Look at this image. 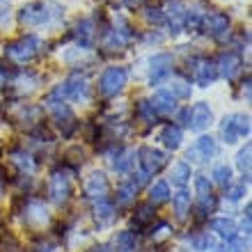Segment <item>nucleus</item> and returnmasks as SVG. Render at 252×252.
I'll return each mask as SVG.
<instances>
[{
    "instance_id": "32",
    "label": "nucleus",
    "mask_w": 252,
    "mask_h": 252,
    "mask_svg": "<svg viewBox=\"0 0 252 252\" xmlns=\"http://www.w3.org/2000/svg\"><path fill=\"white\" fill-rule=\"evenodd\" d=\"M12 160L21 167V170H23V172H28V174H32V172H34V160H32V156H30V154L16 152V154L12 156Z\"/></svg>"
},
{
    "instance_id": "22",
    "label": "nucleus",
    "mask_w": 252,
    "mask_h": 252,
    "mask_svg": "<svg viewBox=\"0 0 252 252\" xmlns=\"http://www.w3.org/2000/svg\"><path fill=\"white\" fill-rule=\"evenodd\" d=\"M94 218H96L99 225H110L115 220V204L108 202V199H99L94 204Z\"/></svg>"
},
{
    "instance_id": "36",
    "label": "nucleus",
    "mask_w": 252,
    "mask_h": 252,
    "mask_svg": "<svg viewBox=\"0 0 252 252\" xmlns=\"http://www.w3.org/2000/svg\"><path fill=\"white\" fill-rule=\"evenodd\" d=\"M243 192H246V184H239V186H227L225 188V197L229 202H239L243 197Z\"/></svg>"
},
{
    "instance_id": "25",
    "label": "nucleus",
    "mask_w": 252,
    "mask_h": 252,
    "mask_svg": "<svg viewBox=\"0 0 252 252\" xmlns=\"http://www.w3.org/2000/svg\"><path fill=\"white\" fill-rule=\"evenodd\" d=\"M133 163H135V152L124 149V152H117V156H115V160H113V167L117 172L126 174L133 170Z\"/></svg>"
},
{
    "instance_id": "18",
    "label": "nucleus",
    "mask_w": 252,
    "mask_h": 252,
    "mask_svg": "<svg viewBox=\"0 0 252 252\" xmlns=\"http://www.w3.org/2000/svg\"><path fill=\"white\" fill-rule=\"evenodd\" d=\"M158 140L167 147V149H172V152H174V149H179V147H181L184 133H181V128H179L177 124H165L163 128H160Z\"/></svg>"
},
{
    "instance_id": "12",
    "label": "nucleus",
    "mask_w": 252,
    "mask_h": 252,
    "mask_svg": "<svg viewBox=\"0 0 252 252\" xmlns=\"http://www.w3.org/2000/svg\"><path fill=\"white\" fill-rule=\"evenodd\" d=\"M218 152V147H216V140L211 135H199L195 140V145L188 149V158L190 160H197V163H206V160H211Z\"/></svg>"
},
{
    "instance_id": "23",
    "label": "nucleus",
    "mask_w": 252,
    "mask_h": 252,
    "mask_svg": "<svg viewBox=\"0 0 252 252\" xmlns=\"http://www.w3.org/2000/svg\"><path fill=\"white\" fill-rule=\"evenodd\" d=\"M172 209H174V216L179 220H184L190 213V195L186 190H179L172 197Z\"/></svg>"
},
{
    "instance_id": "3",
    "label": "nucleus",
    "mask_w": 252,
    "mask_h": 252,
    "mask_svg": "<svg viewBox=\"0 0 252 252\" xmlns=\"http://www.w3.org/2000/svg\"><path fill=\"white\" fill-rule=\"evenodd\" d=\"M126 80H128V71L124 66H108L99 78V92L103 96H117L124 90Z\"/></svg>"
},
{
    "instance_id": "11",
    "label": "nucleus",
    "mask_w": 252,
    "mask_h": 252,
    "mask_svg": "<svg viewBox=\"0 0 252 252\" xmlns=\"http://www.w3.org/2000/svg\"><path fill=\"white\" fill-rule=\"evenodd\" d=\"M60 92L64 99H71V101H80L85 99L87 92H90V85H87V78L80 76V73H71L69 78L64 80L60 85Z\"/></svg>"
},
{
    "instance_id": "7",
    "label": "nucleus",
    "mask_w": 252,
    "mask_h": 252,
    "mask_svg": "<svg viewBox=\"0 0 252 252\" xmlns=\"http://www.w3.org/2000/svg\"><path fill=\"white\" fill-rule=\"evenodd\" d=\"M188 66H190L192 80H195L199 87H209L213 80L218 78V71H216V62H211V60H202V58H195V60L188 62Z\"/></svg>"
},
{
    "instance_id": "6",
    "label": "nucleus",
    "mask_w": 252,
    "mask_h": 252,
    "mask_svg": "<svg viewBox=\"0 0 252 252\" xmlns=\"http://www.w3.org/2000/svg\"><path fill=\"white\" fill-rule=\"evenodd\" d=\"M199 30L213 39H222L227 32H229V16L222 12H209L202 16V23H199Z\"/></svg>"
},
{
    "instance_id": "43",
    "label": "nucleus",
    "mask_w": 252,
    "mask_h": 252,
    "mask_svg": "<svg viewBox=\"0 0 252 252\" xmlns=\"http://www.w3.org/2000/svg\"><path fill=\"white\" fill-rule=\"evenodd\" d=\"M2 188H5V179H2V172H0V195H2Z\"/></svg>"
},
{
    "instance_id": "28",
    "label": "nucleus",
    "mask_w": 252,
    "mask_h": 252,
    "mask_svg": "<svg viewBox=\"0 0 252 252\" xmlns=\"http://www.w3.org/2000/svg\"><path fill=\"white\" fill-rule=\"evenodd\" d=\"M190 177H192V170L188 163H177V165L172 167V184L174 186L184 188L188 181H190Z\"/></svg>"
},
{
    "instance_id": "8",
    "label": "nucleus",
    "mask_w": 252,
    "mask_h": 252,
    "mask_svg": "<svg viewBox=\"0 0 252 252\" xmlns=\"http://www.w3.org/2000/svg\"><path fill=\"white\" fill-rule=\"evenodd\" d=\"M138 156H140L138 160L142 165V172L147 174H156L167 165V154L160 152V149H154V147H142L138 152Z\"/></svg>"
},
{
    "instance_id": "35",
    "label": "nucleus",
    "mask_w": 252,
    "mask_h": 252,
    "mask_svg": "<svg viewBox=\"0 0 252 252\" xmlns=\"http://www.w3.org/2000/svg\"><path fill=\"white\" fill-rule=\"evenodd\" d=\"M199 23H202V14L199 12H186V19H184V26L188 28V32H195V30H199Z\"/></svg>"
},
{
    "instance_id": "14",
    "label": "nucleus",
    "mask_w": 252,
    "mask_h": 252,
    "mask_svg": "<svg viewBox=\"0 0 252 252\" xmlns=\"http://www.w3.org/2000/svg\"><path fill=\"white\" fill-rule=\"evenodd\" d=\"M213 122V110L209 108V103H204V101H199V103H195L190 110V120H188V126H190L192 131H204V128H209Z\"/></svg>"
},
{
    "instance_id": "40",
    "label": "nucleus",
    "mask_w": 252,
    "mask_h": 252,
    "mask_svg": "<svg viewBox=\"0 0 252 252\" xmlns=\"http://www.w3.org/2000/svg\"><path fill=\"white\" fill-rule=\"evenodd\" d=\"M34 252H58V250H55L53 243H48V241H44V243H39V246L34 248Z\"/></svg>"
},
{
    "instance_id": "10",
    "label": "nucleus",
    "mask_w": 252,
    "mask_h": 252,
    "mask_svg": "<svg viewBox=\"0 0 252 252\" xmlns=\"http://www.w3.org/2000/svg\"><path fill=\"white\" fill-rule=\"evenodd\" d=\"M172 55L170 53H158L154 55L152 60H149V83L152 85H158L163 80L172 73Z\"/></svg>"
},
{
    "instance_id": "31",
    "label": "nucleus",
    "mask_w": 252,
    "mask_h": 252,
    "mask_svg": "<svg viewBox=\"0 0 252 252\" xmlns=\"http://www.w3.org/2000/svg\"><path fill=\"white\" fill-rule=\"evenodd\" d=\"M135 115H138V120H142L147 126L156 124V120H158V115L152 110V106H149V101H140L138 108H135Z\"/></svg>"
},
{
    "instance_id": "38",
    "label": "nucleus",
    "mask_w": 252,
    "mask_h": 252,
    "mask_svg": "<svg viewBox=\"0 0 252 252\" xmlns=\"http://www.w3.org/2000/svg\"><path fill=\"white\" fill-rule=\"evenodd\" d=\"M145 16H147V21H149V23H163V21H165V14L160 12L158 7H149Z\"/></svg>"
},
{
    "instance_id": "24",
    "label": "nucleus",
    "mask_w": 252,
    "mask_h": 252,
    "mask_svg": "<svg viewBox=\"0 0 252 252\" xmlns=\"http://www.w3.org/2000/svg\"><path fill=\"white\" fill-rule=\"evenodd\" d=\"M115 248L117 252H135L138 250V236L133 232H120L117 234V239H115Z\"/></svg>"
},
{
    "instance_id": "4",
    "label": "nucleus",
    "mask_w": 252,
    "mask_h": 252,
    "mask_svg": "<svg viewBox=\"0 0 252 252\" xmlns=\"http://www.w3.org/2000/svg\"><path fill=\"white\" fill-rule=\"evenodd\" d=\"M220 133H222V140H225L227 145L239 142L243 135L250 133V117L248 115H229L220 124Z\"/></svg>"
},
{
    "instance_id": "5",
    "label": "nucleus",
    "mask_w": 252,
    "mask_h": 252,
    "mask_svg": "<svg viewBox=\"0 0 252 252\" xmlns=\"http://www.w3.org/2000/svg\"><path fill=\"white\" fill-rule=\"evenodd\" d=\"M71 174L66 172V170H55L51 174V179H48V197L51 202L55 204H64L66 199L71 197Z\"/></svg>"
},
{
    "instance_id": "19",
    "label": "nucleus",
    "mask_w": 252,
    "mask_h": 252,
    "mask_svg": "<svg viewBox=\"0 0 252 252\" xmlns=\"http://www.w3.org/2000/svg\"><path fill=\"white\" fill-rule=\"evenodd\" d=\"M165 19H167V26H170V32L172 34L181 32V28H184V19H186V12H184V7H181L179 0H174L172 5H170Z\"/></svg>"
},
{
    "instance_id": "29",
    "label": "nucleus",
    "mask_w": 252,
    "mask_h": 252,
    "mask_svg": "<svg viewBox=\"0 0 252 252\" xmlns=\"http://www.w3.org/2000/svg\"><path fill=\"white\" fill-rule=\"evenodd\" d=\"M190 246H192V250L206 252V250H213V248H216V239H213L209 232H197L190 239Z\"/></svg>"
},
{
    "instance_id": "39",
    "label": "nucleus",
    "mask_w": 252,
    "mask_h": 252,
    "mask_svg": "<svg viewBox=\"0 0 252 252\" xmlns=\"http://www.w3.org/2000/svg\"><path fill=\"white\" fill-rule=\"evenodd\" d=\"M9 80H12V73H9V69L0 64V85H7Z\"/></svg>"
},
{
    "instance_id": "42",
    "label": "nucleus",
    "mask_w": 252,
    "mask_h": 252,
    "mask_svg": "<svg viewBox=\"0 0 252 252\" xmlns=\"http://www.w3.org/2000/svg\"><path fill=\"white\" fill-rule=\"evenodd\" d=\"M124 2H126L128 7H138L140 2H145V0H124Z\"/></svg>"
},
{
    "instance_id": "15",
    "label": "nucleus",
    "mask_w": 252,
    "mask_h": 252,
    "mask_svg": "<svg viewBox=\"0 0 252 252\" xmlns=\"http://www.w3.org/2000/svg\"><path fill=\"white\" fill-rule=\"evenodd\" d=\"M216 71H218L220 76H225L227 80H232L234 76L241 71V55L234 53V51H225V53L216 60Z\"/></svg>"
},
{
    "instance_id": "34",
    "label": "nucleus",
    "mask_w": 252,
    "mask_h": 252,
    "mask_svg": "<svg viewBox=\"0 0 252 252\" xmlns=\"http://www.w3.org/2000/svg\"><path fill=\"white\" fill-rule=\"evenodd\" d=\"M170 90H172V96H179V99H190V85H188L186 80H174L172 85H170Z\"/></svg>"
},
{
    "instance_id": "13",
    "label": "nucleus",
    "mask_w": 252,
    "mask_h": 252,
    "mask_svg": "<svg viewBox=\"0 0 252 252\" xmlns=\"http://www.w3.org/2000/svg\"><path fill=\"white\" fill-rule=\"evenodd\" d=\"M108 190H110V184H108V177L99 170H94L90 177L85 179V195L90 199H106Z\"/></svg>"
},
{
    "instance_id": "21",
    "label": "nucleus",
    "mask_w": 252,
    "mask_h": 252,
    "mask_svg": "<svg viewBox=\"0 0 252 252\" xmlns=\"http://www.w3.org/2000/svg\"><path fill=\"white\" fill-rule=\"evenodd\" d=\"M154 220H156V211H154V204H149V202H142V204L135 206V211H133V222H135L138 227L152 225Z\"/></svg>"
},
{
    "instance_id": "41",
    "label": "nucleus",
    "mask_w": 252,
    "mask_h": 252,
    "mask_svg": "<svg viewBox=\"0 0 252 252\" xmlns=\"http://www.w3.org/2000/svg\"><path fill=\"white\" fill-rule=\"evenodd\" d=\"M90 252H110V250H108V246H106V243H101V246H94Z\"/></svg>"
},
{
    "instance_id": "33",
    "label": "nucleus",
    "mask_w": 252,
    "mask_h": 252,
    "mask_svg": "<svg viewBox=\"0 0 252 252\" xmlns=\"http://www.w3.org/2000/svg\"><path fill=\"white\" fill-rule=\"evenodd\" d=\"M236 165H239V170L246 174V177L250 174V145H246L236 154Z\"/></svg>"
},
{
    "instance_id": "30",
    "label": "nucleus",
    "mask_w": 252,
    "mask_h": 252,
    "mask_svg": "<svg viewBox=\"0 0 252 252\" xmlns=\"http://www.w3.org/2000/svg\"><path fill=\"white\" fill-rule=\"evenodd\" d=\"M135 195H138V186L133 184V181H126V184H122L120 188H117V204H131L133 199H135Z\"/></svg>"
},
{
    "instance_id": "16",
    "label": "nucleus",
    "mask_w": 252,
    "mask_h": 252,
    "mask_svg": "<svg viewBox=\"0 0 252 252\" xmlns=\"http://www.w3.org/2000/svg\"><path fill=\"white\" fill-rule=\"evenodd\" d=\"M73 37L80 44V48H90L94 44V37H96V30H94V21L92 19H80L76 26H73Z\"/></svg>"
},
{
    "instance_id": "37",
    "label": "nucleus",
    "mask_w": 252,
    "mask_h": 252,
    "mask_svg": "<svg viewBox=\"0 0 252 252\" xmlns=\"http://www.w3.org/2000/svg\"><path fill=\"white\" fill-rule=\"evenodd\" d=\"M248 243L243 239H236V236H234V239H229L225 243V246H222V250L220 252H243V248H246Z\"/></svg>"
},
{
    "instance_id": "1",
    "label": "nucleus",
    "mask_w": 252,
    "mask_h": 252,
    "mask_svg": "<svg viewBox=\"0 0 252 252\" xmlns=\"http://www.w3.org/2000/svg\"><path fill=\"white\" fill-rule=\"evenodd\" d=\"M53 16H62L60 5H53V2H44V0H34V2H28V5L19 12L21 26H28V28L51 23V21H53Z\"/></svg>"
},
{
    "instance_id": "17",
    "label": "nucleus",
    "mask_w": 252,
    "mask_h": 252,
    "mask_svg": "<svg viewBox=\"0 0 252 252\" xmlns=\"http://www.w3.org/2000/svg\"><path fill=\"white\" fill-rule=\"evenodd\" d=\"M149 106H152V110L156 115H172L174 110H177V99H174L170 92H156L149 99Z\"/></svg>"
},
{
    "instance_id": "9",
    "label": "nucleus",
    "mask_w": 252,
    "mask_h": 252,
    "mask_svg": "<svg viewBox=\"0 0 252 252\" xmlns=\"http://www.w3.org/2000/svg\"><path fill=\"white\" fill-rule=\"evenodd\" d=\"M48 209L44 206V202L39 199H28L26 209H23V222L32 229H41L44 225H48Z\"/></svg>"
},
{
    "instance_id": "27",
    "label": "nucleus",
    "mask_w": 252,
    "mask_h": 252,
    "mask_svg": "<svg viewBox=\"0 0 252 252\" xmlns=\"http://www.w3.org/2000/svg\"><path fill=\"white\" fill-rule=\"evenodd\" d=\"M211 177H213L211 184H218L220 188H227L232 184V167L227 165V163H218V165L213 167Z\"/></svg>"
},
{
    "instance_id": "2",
    "label": "nucleus",
    "mask_w": 252,
    "mask_h": 252,
    "mask_svg": "<svg viewBox=\"0 0 252 252\" xmlns=\"http://www.w3.org/2000/svg\"><path fill=\"white\" fill-rule=\"evenodd\" d=\"M41 51V39L34 37V34H26L21 39L12 41L9 46L5 48V55L16 64H26V62H32Z\"/></svg>"
},
{
    "instance_id": "26",
    "label": "nucleus",
    "mask_w": 252,
    "mask_h": 252,
    "mask_svg": "<svg viewBox=\"0 0 252 252\" xmlns=\"http://www.w3.org/2000/svg\"><path fill=\"white\" fill-rule=\"evenodd\" d=\"M170 199V186L167 181H156L152 188H149V204H163Z\"/></svg>"
},
{
    "instance_id": "20",
    "label": "nucleus",
    "mask_w": 252,
    "mask_h": 252,
    "mask_svg": "<svg viewBox=\"0 0 252 252\" xmlns=\"http://www.w3.org/2000/svg\"><path fill=\"white\" fill-rule=\"evenodd\" d=\"M211 229L218 234V236H222L225 241L234 239V236H236V232H239L236 220H232V218H213L211 220Z\"/></svg>"
}]
</instances>
